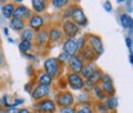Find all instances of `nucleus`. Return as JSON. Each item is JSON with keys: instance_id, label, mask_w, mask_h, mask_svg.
<instances>
[{"instance_id": "a878e982", "label": "nucleus", "mask_w": 133, "mask_h": 113, "mask_svg": "<svg viewBox=\"0 0 133 113\" xmlns=\"http://www.w3.org/2000/svg\"><path fill=\"white\" fill-rule=\"evenodd\" d=\"M36 32L30 28H26L22 32H20V39L21 41H33Z\"/></svg>"}, {"instance_id": "4be33fe9", "label": "nucleus", "mask_w": 133, "mask_h": 113, "mask_svg": "<svg viewBox=\"0 0 133 113\" xmlns=\"http://www.w3.org/2000/svg\"><path fill=\"white\" fill-rule=\"evenodd\" d=\"M37 84H41V85H45V87H51L52 85V82H53V79L48 75L45 72H39L38 75H37Z\"/></svg>"}, {"instance_id": "cd10ccee", "label": "nucleus", "mask_w": 133, "mask_h": 113, "mask_svg": "<svg viewBox=\"0 0 133 113\" xmlns=\"http://www.w3.org/2000/svg\"><path fill=\"white\" fill-rule=\"evenodd\" d=\"M102 77H103L102 70L98 68L97 71H95V72L90 77L89 80L92 83H94V85H97V84H100V82H101V80H102Z\"/></svg>"}, {"instance_id": "9b49d317", "label": "nucleus", "mask_w": 133, "mask_h": 113, "mask_svg": "<svg viewBox=\"0 0 133 113\" xmlns=\"http://www.w3.org/2000/svg\"><path fill=\"white\" fill-rule=\"evenodd\" d=\"M32 15L33 14H32V10L30 8L21 3V5H19V6H16L14 17H12V18L21 19V20H24V21H28V20L32 17Z\"/></svg>"}, {"instance_id": "ea45409f", "label": "nucleus", "mask_w": 133, "mask_h": 113, "mask_svg": "<svg viewBox=\"0 0 133 113\" xmlns=\"http://www.w3.org/2000/svg\"><path fill=\"white\" fill-rule=\"evenodd\" d=\"M125 44H127V47H128V49H129V51L132 52V45H133V42H132L131 37H127V38H125Z\"/></svg>"}, {"instance_id": "7ed1b4c3", "label": "nucleus", "mask_w": 133, "mask_h": 113, "mask_svg": "<svg viewBox=\"0 0 133 113\" xmlns=\"http://www.w3.org/2000/svg\"><path fill=\"white\" fill-rule=\"evenodd\" d=\"M65 81L70 87V89L73 91H82L84 87V80L81 77V74L68 72L65 75Z\"/></svg>"}, {"instance_id": "bb28decb", "label": "nucleus", "mask_w": 133, "mask_h": 113, "mask_svg": "<svg viewBox=\"0 0 133 113\" xmlns=\"http://www.w3.org/2000/svg\"><path fill=\"white\" fill-rule=\"evenodd\" d=\"M18 47L22 54H28L31 52V50L33 48V42L32 41H20Z\"/></svg>"}, {"instance_id": "f257e3e1", "label": "nucleus", "mask_w": 133, "mask_h": 113, "mask_svg": "<svg viewBox=\"0 0 133 113\" xmlns=\"http://www.w3.org/2000/svg\"><path fill=\"white\" fill-rule=\"evenodd\" d=\"M61 71V64L58 62L57 58H47L43 62V72L50 75L52 79H56L59 77Z\"/></svg>"}, {"instance_id": "2f4dec72", "label": "nucleus", "mask_w": 133, "mask_h": 113, "mask_svg": "<svg viewBox=\"0 0 133 113\" xmlns=\"http://www.w3.org/2000/svg\"><path fill=\"white\" fill-rule=\"evenodd\" d=\"M93 111L94 113H109V111L105 109V107L103 105L102 102H97L93 107Z\"/></svg>"}, {"instance_id": "0eeeda50", "label": "nucleus", "mask_w": 133, "mask_h": 113, "mask_svg": "<svg viewBox=\"0 0 133 113\" xmlns=\"http://www.w3.org/2000/svg\"><path fill=\"white\" fill-rule=\"evenodd\" d=\"M87 45H89L99 57L104 52V47H103L102 39L97 35H88L87 36Z\"/></svg>"}, {"instance_id": "a19ab883", "label": "nucleus", "mask_w": 133, "mask_h": 113, "mask_svg": "<svg viewBox=\"0 0 133 113\" xmlns=\"http://www.w3.org/2000/svg\"><path fill=\"white\" fill-rule=\"evenodd\" d=\"M132 1H125V5H127V11L129 12V15L131 14V12L133 11V8H132Z\"/></svg>"}, {"instance_id": "de8ad7c7", "label": "nucleus", "mask_w": 133, "mask_h": 113, "mask_svg": "<svg viewBox=\"0 0 133 113\" xmlns=\"http://www.w3.org/2000/svg\"><path fill=\"white\" fill-rule=\"evenodd\" d=\"M3 33H5V35L9 38V29H8V27H5L3 28Z\"/></svg>"}, {"instance_id": "3c124183", "label": "nucleus", "mask_w": 133, "mask_h": 113, "mask_svg": "<svg viewBox=\"0 0 133 113\" xmlns=\"http://www.w3.org/2000/svg\"><path fill=\"white\" fill-rule=\"evenodd\" d=\"M31 113H40V112H38V111H36V110H35V111H31Z\"/></svg>"}, {"instance_id": "4468645a", "label": "nucleus", "mask_w": 133, "mask_h": 113, "mask_svg": "<svg viewBox=\"0 0 133 113\" xmlns=\"http://www.w3.org/2000/svg\"><path fill=\"white\" fill-rule=\"evenodd\" d=\"M44 24H45L44 18H43V16H41V15L33 14L31 18L28 20V26L30 29H32L33 31H39L41 29H43Z\"/></svg>"}, {"instance_id": "f8f14e48", "label": "nucleus", "mask_w": 133, "mask_h": 113, "mask_svg": "<svg viewBox=\"0 0 133 113\" xmlns=\"http://www.w3.org/2000/svg\"><path fill=\"white\" fill-rule=\"evenodd\" d=\"M62 51L69 54L70 57L77 56L80 52V50L78 48L77 39H64L63 44H62Z\"/></svg>"}, {"instance_id": "393cba45", "label": "nucleus", "mask_w": 133, "mask_h": 113, "mask_svg": "<svg viewBox=\"0 0 133 113\" xmlns=\"http://www.w3.org/2000/svg\"><path fill=\"white\" fill-rule=\"evenodd\" d=\"M91 93H92V97L97 100L98 102H103L105 100V98H107V94L103 92V90L101 89L100 84L94 85L92 91H91Z\"/></svg>"}, {"instance_id": "20e7f679", "label": "nucleus", "mask_w": 133, "mask_h": 113, "mask_svg": "<svg viewBox=\"0 0 133 113\" xmlns=\"http://www.w3.org/2000/svg\"><path fill=\"white\" fill-rule=\"evenodd\" d=\"M61 29L63 31L65 39H74L80 32V27L77 26L72 20H63L61 23Z\"/></svg>"}, {"instance_id": "39448f33", "label": "nucleus", "mask_w": 133, "mask_h": 113, "mask_svg": "<svg viewBox=\"0 0 133 113\" xmlns=\"http://www.w3.org/2000/svg\"><path fill=\"white\" fill-rule=\"evenodd\" d=\"M33 109L40 113H55L57 111V104L52 99H44L42 101L36 102Z\"/></svg>"}, {"instance_id": "2eb2a0df", "label": "nucleus", "mask_w": 133, "mask_h": 113, "mask_svg": "<svg viewBox=\"0 0 133 113\" xmlns=\"http://www.w3.org/2000/svg\"><path fill=\"white\" fill-rule=\"evenodd\" d=\"M79 56L82 58V60L84 61V63H90V62H94L95 60L99 58V56L95 53L92 49H91L89 45H85L80 52H79Z\"/></svg>"}, {"instance_id": "ddd939ff", "label": "nucleus", "mask_w": 133, "mask_h": 113, "mask_svg": "<svg viewBox=\"0 0 133 113\" xmlns=\"http://www.w3.org/2000/svg\"><path fill=\"white\" fill-rule=\"evenodd\" d=\"M48 36H49V41L51 43H58L63 40V38H64L61 27H58V26H53L51 28H49Z\"/></svg>"}, {"instance_id": "a18cd8bd", "label": "nucleus", "mask_w": 133, "mask_h": 113, "mask_svg": "<svg viewBox=\"0 0 133 113\" xmlns=\"http://www.w3.org/2000/svg\"><path fill=\"white\" fill-rule=\"evenodd\" d=\"M19 113H31V112H30V110H29V109L22 108V109H20V112H19Z\"/></svg>"}, {"instance_id": "8fccbe9b", "label": "nucleus", "mask_w": 133, "mask_h": 113, "mask_svg": "<svg viewBox=\"0 0 133 113\" xmlns=\"http://www.w3.org/2000/svg\"><path fill=\"white\" fill-rule=\"evenodd\" d=\"M8 41H9V42H10V43H14V42H15V40H14V39H11V38H10V37H9V38H8Z\"/></svg>"}, {"instance_id": "58836bf2", "label": "nucleus", "mask_w": 133, "mask_h": 113, "mask_svg": "<svg viewBox=\"0 0 133 113\" xmlns=\"http://www.w3.org/2000/svg\"><path fill=\"white\" fill-rule=\"evenodd\" d=\"M102 7L107 12H111L112 11V3H111V1H104L102 3Z\"/></svg>"}, {"instance_id": "c03bdc74", "label": "nucleus", "mask_w": 133, "mask_h": 113, "mask_svg": "<svg viewBox=\"0 0 133 113\" xmlns=\"http://www.w3.org/2000/svg\"><path fill=\"white\" fill-rule=\"evenodd\" d=\"M6 20H7V19H5L1 15H0V26H2L3 28L6 27Z\"/></svg>"}, {"instance_id": "5701e85b", "label": "nucleus", "mask_w": 133, "mask_h": 113, "mask_svg": "<svg viewBox=\"0 0 133 113\" xmlns=\"http://www.w3.org/2000/svg\"><path fill=\"white\" fill-rule=\"evenodd\" d=\"M103 105L105 107V109L108 111H114L119 105V99L115 97V95H112V97H107L105 100L102 102Z\"/></svg>"}, {"instance_id": "c756f323", "label": "nucleus", "mask_w": 133, "mask_h": 113, "mask_svg": "<svg viewBox=\"0 0 133 113\" xmlns=\"http://www.w3.org/2000/svg\"><path fill=\"white\" fill-rule=\"evenodd\" d=\"M70 1L68 0H52L51 1V5L53 6V8L56 9H63V8H66L69 6Z\"/></svg>"}, {"instance_id": "b1692460", "label": "nucleus", "mask_w": 133, "mask_h": 113, "mask_svg": "<svg viewBox=\"0 0 133 113\" xmlns=\"http://www.w3.org/2000/svg\"><path fill=\"white\" fill-rule=\"evenodd\" d=\"M76 101L78 102L79 105H81V104H90L91 101H92V95H91L90 92H87V91L80 92L77 95Z\"/></svg>"}, {"instance_id": "79ce46f5", "label": "nucleus", "mask_w": 133, "mask_h": 113, "mask_svg": "<svg viewBox=\"0 0 133 113\" xmlns=\"http://www.w3.org/2000/svg\"><path fill=\"white\" fill-rule=\"evenodd\" d=\"M5 62H6V57H5V54H3L2 50H0V67L5 64Z\"/></svg>"}, {"instance_id": "7c9ffc66", "label": "nucleus", "mask_w": 133, "mask_h": 113, "mask_svg": "<svg viewBox=\"0 0 133 113\" xmlns=\"http://www.w3.org/2000/svg\"><path fill=\"white\" fill-rule=\"evenodd\" d=\"M57 60L58 62L61 64V65H64V64H68V62L70 60V56L69 54H66L65 52H60L59 54H58V57H57Z\"/></svg>"}, {"instance_id": "f03ea898", "label": "nucleus", "mask_w": 133, "mask_h": 113, "mask_svg": "<svg viewBox=\"0 0 133 113\" xmlns=\"http://www.w3.org/2000/svg\"><path fill=\"white\" fill-rule=\"evenodd\" d=\"M55 102L57 107L65 108V107H73L76 103V98L70 91H61L56 95Z\"/></svg>"}, {"instance_id": "f3484780", "label": "nucleus", "mask_w": 133, "mask_h": 113, "mask_svg": "<svg viewBox=\"0 0 133 113\" xmlns=\"http://www.w3.org/2000/svg\"><path fill=\"white\" fill-rule=\"evenodd\" d=\"M48 2L45 0H32L31 1V10L36 15H41L47 10Z\"/></svg>"}, {"instance_id": "dca6fc26", "label": "nucleus", "mask_w": 133, "mask_h": 113, "mask_svg": "<svg viewBox=\"0 0 133 113\" xmlns=\"http://www.w3.org/2000/svg\"><path fill=\"white\" fill-rule=\"evenodd\" d=\"M35 44L38 47H43L49 42V36H48V29H41V30L37 31L35 35Z\"/></svg>"}, {"instance_id": "c85d7f7f", "label": "nucleus", "mask_w": 133, "mask_h": 113, "mask_svg": "<svg viewBox=\"0 0 133 113\" xmlns=\"http://www.w3.org/2000/svg\"><path fill=\"white\" fill-rule=\"evenodd\" d=\"M76 113H94L93 107L91 104H81V105L78 104Z\"/></svg>"}, {"instance_id": "49530a36", "label": "nucleus", "mask_w": 133, "mask_h": 113, "mask_svg": "<svg viewBox=\"0 0 133 113\" xmlns=\"http://www.w3.org/2000/svg\"><path fill=\"white\" fill-rule=\"evenodd\" d=\"M129 62L133 65V52H130V54H129Z\"/></svg>"}, {"instance_id": "a211bd4d", "label": "nucleus", "mask_w": 133, "mask_h": 113, "mask_svg": "<svg viewBox=\"0 0 133 113\" xmlns=\"http://www.w3.org/2000/svg\"><path fill=\"white\" fill-rule=\"evenodd\" d=\"M120 23L121 26L129 30L130 35H133V18L129 14H122L120 16Z\"/></svg>"}, {"instance_id": "c9c22d12", "label": "nucleus", "mask_w": 133, "mask_h": 113, "mask_svg": "<svg viewBox=\"0 0 133 113\" xmlns=\"http://www.w3.org/2000/svg\"><path fill=\"white\" fill-rule=\"evenodd\" d=\"M93 88H94V83H92L90 80H84V87H83V90L87 91V92H91Z\"/></svg>"}, {"instance_id": "37998d69", "label": "nucleus", "mask_w": 133, "mask_h": 113, "mask_svg": "<svg viewBox=\"0 0 133 113\" xmlns=\"http://www.w3.org/2000/svg\"><path fill=\"white\" fill-rule=\"evenodd\" d=\"M19 112H20V109L16 107H10L8 109V113H19Z\"/></svg>"}, {"instance_id": "72a5a7b5", "label": "nucleus", "mask_w": 133, "mask_h": 113, "mask_svg": "<svg viewBox=\"0 0 133 113\" xmlns=\"http://www.w3.org/2000/svg\"><path fill=\"white\" fill-rule=\"evenodd\" d=\"M77 43H78L79 50L81 51V50L87 45V36H81L80 38H78V39H77Z\"/></svg>"}, {"instance_id": "aec40b11", "label": "nucleus", "mask_w": 133, "mask_h": 113, "mask_svg": "<svg viewBox=\"0 0 133 113\" xmlns=\"http://www.w3.org/2000/svg\"><path fill=\"white\" fill-rule=\"evenodd\" d=\"M15 9H16V6L14 2H5V5L1 7V16L3 17L5 19H12L14 17V12H15Z\"/></svg>"}, {"instance_id": "473e14b6", "label": "nucleus", "mask_w": 133, "mask_h": 113, "mask_svg": "<svg viewBox=\"0 0 133 113\" xmlns=\"http://www.w3.org/2000/svg\"><path fill=\"white\" fill-rule=\"evenodd\" d=\"M72 10H73V6H68L66 8H64L63 10V20H70L71 19V15H72Z\"/></svg>"}, {"instance_id": "e433bc0d", "label": "nucleus", "mask_w": 133, "mask_h": 113, "mask_svg": "<svg viewBox=\"0 0 133 113\" xmlns=\"http://www.w3.org/2000/svg\"><path fill=\"white\" fill-rule=\"evenodd\" d=\"M1 104H2V107L6 108V109H9V108L11 107V104L9 103V101H8V95H7V94H3V95H2Z\"/></svg>"}, {"instance_id": "412c9836", "label": "nucleus", "mask_w": 133, "mask_h": 113, "mask_svg": "<svg viewBox=\"0 0 133 113\" xmlns=\"http://www.w3.org/2000/svg\"><path fill=\"white\" fill-rule=\"evenodd\" d=\"M9 28L16 32H22L26 29V21L21 19L12 18L9 20Z\"/></svg>"}, {"instance_id": "1a4fd4ad", "label": "nucleus", "mask_w": 133, "mask_h": 113, "mask_svg": "<svg viewBox=\"0 0 133 113\" xmlns=\"http://www.w3.org/2000/svg\"><path fill=\"white\" fill-rule=\"evenodd\" d=\"M100 87L103 90V92L107 94V97H112V95H115V87L113 80H112L111 75L108 73H103L102 80L100 82Z\"/></svg>"}, {"instance_id": "6e6552de", "label": "nucleus", "mask_w": 133, "mask_h": 113, "mask_svg": "<svg viewBox=\"0 0 133 113\" xmlns=\"http://www.w3.org/2000/svg\"><path fill=\"white\" fill-rule=\"evenodd\" d=\"M72 21L79 27H85L88 24V19L84 14V10L82 9L80 6H73V10H72V15H71V19Z\"/></svg>"}, {"instance_id": "4c0bfd02", "label": "nucleus", "mask_w": 133, "mask_h": 113, "mask_svg": "<svg viewBox=\"0 0 133 113\" xmlns=\"http://www.w3.org/2000/svg\"><path fill=\"white\" fill-rule=\"evenodd\" d=\"M24 103V99H22V98H15L14 99V102H12V104H11V107H18V105H21V104H23Z\"/></svg>"}, {"instance_id": "423d86ee", "label": "nucleus", "mask_w": 133, "mask_h": 113, "mask_svg": "<svg viewBox=\"0 0 133 113\" xmlns=\"http://www.w3.org/2000/svg\"><path fill=\"white\" fill-rule=\"evenodd\" d=\"M50 92H51V89H50V87H45V85L37 84V85L32 89V91L30 92L31 99H32L35 102L42 101V100L49 98Z\"/></svg>"}, {"instance_id": "6ab92c4d", "label": "nucleus", "mask_w": 133, "mask_h": 113, "mask_svg": "<svg viewBox=\"0 0 133 113\" xmlns=\"http://www.w3.org/2000/svg\"><path fill=\"white\" fill-rule=\"evenodd\" d=\"M98 67L95 65L94 62H90V63H84V67L81 71V77L83 78V80H89L90 77L92 75L95 71H97Z\"/></svg>"}, {"instance_id": "09e8293b", "label": "nucleus", "mask_w": 133, "mask_h": 113, "mask_svg": "<svg viewBox=\"0 0 133 113\" xmlns=\"http://www.w3.org/2000/svg\"><path fill=\"white\" fill-rule=\"evenodd\" d=\"M0 113H8V109L1 107V108H0Z\"/></svg>"}, {"instance_id": "9d476101", "label": "nucleus", "mask_w": 133, "mask_h": 113, "mask_svg": "<svg viewBox=\"0 0 133 113\" xmlns=\"http://www.w3.org/2000/svg\"><path fill=\"white\" fill-rule=\"evenodd\" d=\"M84 67V61L82 60V58L77 54V56H73V57H70V60L68 62V68L69 71L72 73H78L80 74L81 71Z\"/></svg>"}, {"instance_id": "f704fd0d", "label": "nucleus", "mask_w": 133, "mask_h": 113, "mask_svg": "<svg viewBox=\"0 0 133 113\" xmlns=\"http://www.w3.org/2000/svg\"><path fill=\"white\" fill-rule=\"evenodd\" d=\"M77 112V107H65V108H60L59 113H76Z\"/></svg>"}]
</instances>
